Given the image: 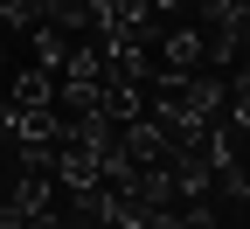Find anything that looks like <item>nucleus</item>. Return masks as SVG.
I'll list each match as a JSON object with an SVG mask.
<instances>
[{"label":"nucleus","mask_w":250,"mask_h":229,"mask_svg":"<svg viewBox=\"0 0 250 229\" xmlns=\"http://www.w3.org/2000/svg\"><path fill=\"white\" fill-rule=\"evenodd\" d=\"M202 62H208V35L202 28H167L160 49H153V70L160 77H195Z\"/></svg>","instance_id":"obj_1"},{"label":"nucleus","mask_w":250,"mask_h":229,"mask_svg":"<svg viewBox=\"0 0 250 229\" xmlns=\"http://www.w3.org/2000/svg\"><path fill=\"white\" fill-rule=\"evenodd\" d=\"M7 97H14L28 118H56V77H49V70H21V77L7 83Z\"/></svg>","instance_id":"obj_2"}]
</instances>
